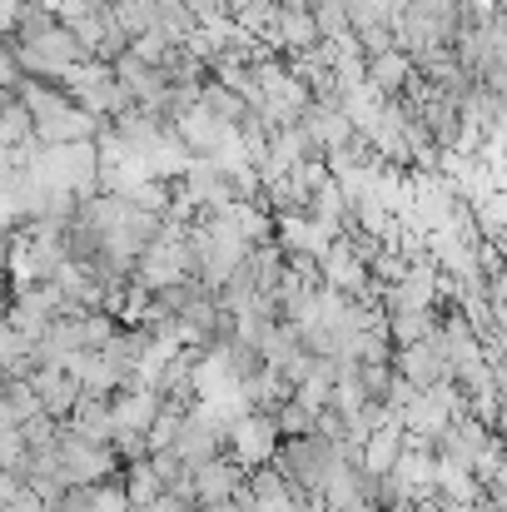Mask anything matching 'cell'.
Segmentation results:
<instances>
[{"label": "cell", "mask_w": 507, "mask_h": 512, "mask_svg": "<svg viewBox=\"0 0 507 512\" xmlns=\"http://www.w3.org/2000/svg\"><path fill=\"white\" fill-rule=\"evenodd\" d=\"M294 403H299V408H309L314 418H324V413L334 408V378H319V373H314L309 383H299V388H294Z\"/></svg>", "instance_id": "cell-21"}, {"label": "cell", "mask_w": 507, "mask_h": 512, "mask_svg": "<svg viewBox=\"0 0 507 512\" xmlns=\"http://www.w3.org/2000/svg\"><path fill=\"white\" fill-rule=\"evenodd\" d=\"M155 30H165L174 45H189L204 25H199V15L189 10V0H160V5H155Z\"/></svg>", "instance_id": "cell-15"}, {"label": "cell", "mask_w": 507, "mask_h": 512, "mask_svg": "<svg viewBox=\"0 0 507 512\" xmlns=\"http://www.w3.org/2000/svg\"><path fill=\"white\" fill-rule=\"evenodd\" d=\"M70 428L80 433V438H90V443H100V448H115V438H120V418H115V403L110 398H80V408H75V418H70Z\"/></svg>", "instance_id": "cell-10"}, {"label": "cell", "mask_w": 507, "mask_h": 512, "mask_svg": "<svg viewBox=\"0 0 507 512\" xmlns=\"http://www.w3.org/2000/svg\"><path fill=\"white\" fill-rule=\"evenodd\" d=\"M498 438L507 443V398H503V413H498Z\"/></svg>", "instance_id": "cell-24"}, {"label": "cell", "mask_w": 507, "mask_h": 512, "mask_svg": "<svg viewBox=\"0 0 507 512\" xmlns=\"http://www.w3.org/2000/svg\"><path fill=\"white\" fill-rule=\"evenodd\" d=\"M279 40H284V50H289V55H299V50H314V45H324V35H319V20H314V10H309V5H284V25H279Z\"/></svg>", "instance_id": "cell-14"}, {"label": "cell", "mask_w": 507, "mask_h": 512, "mask_svg": "<svg viewBox=\"0 0 507 512\" xmlns=\"http://www.w3.org/2000/svg\"><path fill=\"white\" fill-rule=\"evenodd\" d=\"M269 413L279 418V433H284V438H309V433H319V418H314L309 408H299L294 398L279 403V408H269Z\"/></svg>", "instance_id": "cell-22"}, {"label": "cell", "mask_w": 507, "mask_h": 512, "mask_svg": "<svg viewBox=\"0 0 507 512\" xmlns=\"http://www.w3.org/2000/svg\"><path fill=\"white\" fill-rule=\"evenodd\" d=\"M413 75H418V70H413V55H403V50H388V55L368 60V85H373L383 100H403V90H408Z\"/></svg>", "instance_id": "cell-11"}, {"label": "cell", "mask_w": 507, "mask_h": 512, "mask_svg": "<svg viewBox=\"0 0 507 512\" xmlns=\"http://www.w3.org/2000/svg\"><path fill=\"white\" fill-rule=\"evenodd\" d=\"M438 334V314L433 309H403L393 319V343L398 348H413V343H428Z\"/></svg>", "instance_id": "cell-18"}, {"label": "cell", "mask_w": 507, "mask_h": 512, "mask_svg": "<svg viewBox=\"0 0 507 512\" xmlns=\"http://www.w3.org/2000/svg\"><path fill=\"white\" fill-rule=\"evenodd\" d=\"M488 503H498V508L507 512V463H503V473L488 483Z\"/></svg>", "instance_id": "cell-23"}, {"label": "cell", "mask_w": 507, "mask_h": 512, "mask_svg": "<svg viewBox=\"0 0 507 512\" xmlns=\"http://www.w3.org/2000/svg\"><path fill=\"white\" fill-rule=\"evenodd\" d=\"M249 483V468H239L234 458H219L214 468L194 473V498L199 508H214V503H234V493Z\"/></svg>", "instance_id": "cell-8"}, {"label": "cell", "mask_w": 507, "mask_h": 512, "mask_svg": "<svg viewBox=\"0 0 507 512\" xmlns=\"http://www.w3.org/2000/svg\"><path fill=\"white\" fill-rule=\"evenodd\" d=\"M343 463H348L343 443L324 438V433H309V438H284L274 468L289 478V488H294L299 498H319V503H324V488H329V478H334Z\"/></svg>", "instance_id": "cell-1"}, {"label": "cell", "mask_w": 507, "mask_h": 512, "mask_svg": "<svg viewBox=\"0 0 507 512\" xmlns=\"http://www.w3.org/2000/svg\"><path fill=\"white\" fill-rule=\"evenodd\" d=\"M35 393H40V403H45V413L50 418H60V423H70L75 418V408H80V398H85V388L65 373V368H35Z\"/></svg>", "instance_id": "cell-7"}, {"label": "cell", "mask_w": 507, "mask_h": 512, "mask_svg": "<svg viewBox=\"0 0 507 512\" xmlns=\"http://www.w3.org/2000/svg\"><path fill=\"white\" fill-rule=\"evenodd\" d=\"M398 458H403V433L398 428H378L363 443V473L368 478H393L398 473Z\"/></svg>", "instance_id": "cell-13"}, {"label": "cell", "mask_w": 507, "mask_h": 512, "mask_svg": "<svg viewBox=\"0 0 507 512\" xmlns=\"http://www.w3.org/2000/svg\"><path fill=\"white\" fill-rule=\"evenodd\" d=\"M324 289L334 294H348V299H373V269L353 254L348 239H338L324 259Z\"/></svg>", "instance_id": "cell-5"}, {"label": "cell", "mask_w": 507, "mask_h": 512, "mask_svg": "<svg viewBox=\"0 0 507 512\" xmlns=\"http://www.w3.org/2000/svg\"><path fill=\"white\" fill-rule=\"evenodd\" d=\"M279 448H284V433H279V418L269 408H254V413H239L229 423V458L249 473L279 463Z\"/></svg>", "instance_id": "cell-2"}, {"label": "cell", "mask_w": 507, "mask_h": 512, "mask_svg": "<svg viewBox=\"0 0 507 512\" xmlns=\"http://www.w3.org/2000/svg\"><path fill=\"white\" fill-rule=\"evenodd\" d=\"M155 5H160V0H120V5H110V15H115V25H120L130 40H140V35L155 30Z\"/></svg>", "instance_id": "cell-20"}, {"label": "cell", "mask_w": 507, "mask_h": 512, "mask_svg": "<svg viewBox=\"0 0 507 512\" xmlns=\"http://www.w3.org/2000/svg\"><path fill=\"white\" fill-rule=\"evenodd\" d=\"M25 140H35V115L25 110V100H5V120H0V150H20Z\"/></svg>", "instance_id": "cell-19"}, {"label": "cell", "mask_w": 507, "mask_h": 512, "mask_svg": "<svg viewBox=\"0 0 507 512\" xmlns=\"http://www.w3.org/2000/svg\"><path fill=\"white\" fill-rule=\"evenodd\" d=\"M125 493H130L135 508H155V503L165 498V483H160L155 463H130V468H125Z\"/></svg>", "instance_id": "cell-17"}, {"label": "cell", "mask_w": 507, "mask_h": 512, "mask_svg": "<svg viewBox=\"0 0 507 512\" xmlns=\"http://www.w3.org/2000/svg\"><path fill=\"white\" fill-rule=\"evenodd\" d=\"M393 368H398V373H403L418 393H433L438 383H453V378H458V368H453V358H448V348H443V339H438V334H433L428 343L398 348Z\"/></svg>", "instance_id": "cell-3"}, {"label": "cell", "mask_w": 507, "mask_h": 512, "mask_svg": "<svg viewBox=\"0 0 507 512\" xmlns=\"http://www.w3.org/2000/svg\"><path fill=\"white\" fill-rule=\"evenodd\" d=\"M488 443H493V428H483L473 413H463V418H453V428L438 438V458H443V463H458V468H468V473H478Z\"/></svg>", "instance_id": "cell-4"}, {"label": "cell", "mask_w": 507, "mask_h": 512, "mask_svg": "<svg viewBox=\"0 0 507 512\" xmlns=\"http://www.w3.org/2000/svg\"><path fill=\"white\" fill-rule=\"evenodd\" d=\"M45 413L40 393L30 378H5V408H0V428H25Z\"/></svg>", "instance_id": "cell-12"}, {"label": "cell", "mask_w": 507, "mask_h": 512, "mask_svg": "<svg viewBox=\"0 0 507 512\" xmlns=\"http://www.w3.org/2000/svg\"><path fill=\"white\" fill-rule=\"evenodd\" d=\"M110 403H115L120 428H135V433H150L160 423V413H165V398L155 388H140V383H130L125 393H115Z\"/></svg>", "instance_id": "cell-9"}, {"label": "cell", "mask_w": 507, "mask_h": 512, "mask_svg": "<svg viewBox=\"0 0 507 512\" xmlns=\"http://www.w3.org/2000/svg\"><path fill=\"white\" fill-rule=\"evenodd\" d=\"M234 130H239V125H224V120H219V115H209L204 105H199V110H189V115H184V120L174 125L179 145H184V150H189L194 160H214V155L224 150V140H229Z\"/></svg>", "instance_id": "cell-6"}, {"label": "cell", "mask_w": 507, "mask_h": 512, "mask_svg": "<svg viewBox=\"0 0 507 512\" xmlns=\"http://www.w3.org/2000/svg\"><path fill=\"white\" fill-rule=\"evenodd\" d=\"M199 105H204L209 115H219L224 125H244V120L254 115V110L244 105V95H239V90H229V85H219V80H209V85H204V100H199Z\"/></svg>", "instance_id": "cell-16"}]
</instances>
